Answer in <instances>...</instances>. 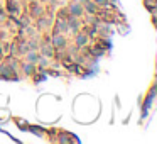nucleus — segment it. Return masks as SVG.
Segmentation results:
<instances>
[]
</instances>
